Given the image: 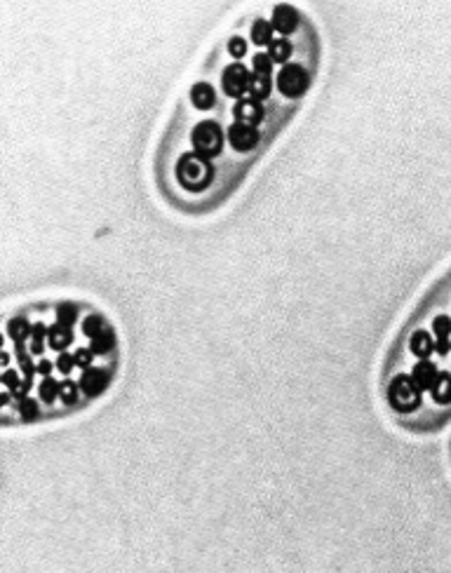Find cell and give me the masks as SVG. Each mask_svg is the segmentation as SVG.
<instances>
[{"label": "cell", "instance_id": "4", "mask_svg": "<svg viewBox=\"0 0 451 573\" xmlns=\"http://www.w3.org/2000/svg\"><path fill=\"white\" fill-rule=\"evenodd\" d=\"M308 85H311L308 73L304 66H299V64H287V66H282V71L277 73V87H280V92L289 99H299L308 89Z\"/></svg>", "mask_w": 451, "mask_h": 573}, {"label": "cell", "instance_id": "16", "mask_svg": "<svg viewBox=\"0 0 451 573\" xmlns=\"http://www.w3.org/2000/svg\"><path fill=\"white\" fill-rule=\"evenodd\" d=\"M273 24L270 21H266V19H257L254 21V26H252V40L257 45H270L273 43Z\"/></svg>", "mask_w": 451, "mask_h": 573}, {"label": "cell", "instance_id": "8", "mask_svg": "<svg viewBox=\"0 0 451 573\" xmlns=\"http://www.w3.org/2000/svg\"><path fill=\"white\" fill-rule=\"evenodd\" d=\"M273 28L280 33H292L296 28V24H299V15H296V10L292 5H277L275 12H273Z\"/></svg>", "mask_w": 451, "mask_h": 573}, {"label": "cell", "instance_id": "28", "mask_svg": "<svg viewBox=\"0 0 451 573\" xmlns=\"http://www.w3.org/2000/svg\"><path fill=\"white\" fill-rule=\"evenodd\" d=\"M21 414L26 416V419H33V416L38 414V404L31 402V399H26V402H21Z\"/></svg>", "mask_w": 451, "mask_h": 573}, {"label": "cell", "instance_id": "2", "mask_svg": "<svg viewBox=\"0 0 451 573\" xmlns=\"http://www.w3.org/2000/svg\"><path fill=\"white\" fill-rule=\"evenodd\" d=\"M388 402H390V407L395 411H400V414H409V411L418 409L421 388L414 383L412 376H405V374L395 376L388 385Z\"/></svg>", "mask_w": 451, "mask_h": 573}, {"label": "cell", "instance_id": "18", "mask_svg": "<svg viewBox=\"0 0 451 573\" xmlns=\"http://www.w3.org/2000/svg\"><path fill=\"white\" fill-rule=\"evenodd\" d=\"M268 57L273 59V62H277V64H282V62H287L289 57H292V43L289 40H273V43L268 45Z\"/></svg>", "mask_w": 451, "mask_h": 573}, {"label": "cell", "instance_id": "29", "mask_svg": "<svg viewBox=\"0 0 451 573\" xmlns=\"http://www.w3.org/2000/svg\"><path fill=\"white\" fill-rule=\"evenodd\" d=\"M75 364V357H71V355H62L59 357V362H57V367L62 369V372H68L71 367Z\"/></svg>", "mask_w": 451, "mask_h": 573}, {"label": "cell", "instance_id": "27", "mask_svg": "<svg viewBox=\"0 0 451 573\" xmlns=\"http://www.w3.org/2000/svg\"><path fill=\"white\" fill-rule=\"evenodd\" d=\"M31 334H33V348L40 350V343H43V338H45V325H35Z\"/></svg>", "mask_w": 451, "mask_h": 573}, {"label": "cell", "instance_id": "26", "mask_svg": "<svg viewBox=\"0 0 451 573\" xmlns=\"http://www.w3.org/2000/svg\"><path fill=\"white\" fill-rule=\"evenodd\" d=\"M228 52L233 57H245V52H247V43H245V38H230V43H228Z\"/></svg>", "mask_w": 451, "mask_h": 573}, {"label": "cell", "instance_id": "20", "mask_svg": "<svg viewBox=\"0 0 451 573\" xmlns=\"http://www.w3.org/2000/svg\"><path fill=\"white\" fill-rule=\"evenodd\" d=\"M75 318H78V310H75L73 303H62V306L57 308V320H59V325L71 327V325L75 322Z\"/></svg>", "mask_w": 451, "mask_h": 573}, {"label": "cell", "instance_id": "3", "mask_svg": "<svg viewBox=\"0 0 451 573\" xmlns=\"http://www.w3.org/2000/svg\"><path fill=\"white\" fill-rule=\"evenodd\" d=\"M191 141H193L195 153L210 160V158H214V155L221 153L223 132H221V127H219L217 122L207 120V122L195 125V129H193V134H191Z\"/></svg>", "mask_w": 451, "mask_h": 573}, {"label": "cell", "instance_id": "15", "mask_svg": "<svg viewBox=\"0 0 451 573\" xmlns=\"http://www.w3.org/2000/svg\"><path fill=\"white\" fill-rule=\"evenodd\" d=\"M47 336H50V345L52 348H66V345L73 341V334H71L68 327H64V325H55V327H50L47 329Z\"/></svg>", "mask_w": 451, "mask_h": 573}, {"label": "cell", "instance_id": "14", "mask_svg": "<svg viewBox=\"0 0 451 573\" xmlns=\"http://www.w3.org/2000/svg\"><path fill=\"white\" fill-rule=\"evenodd\" d=\"M432 399L437 404H449L451 402V374H440L432 385Z\"/></svg>", "mask_w": 451, "mask_h": 573}, {"label": "cell", "instance_id": "1", "mask_svg": "<svg viewBox=\"0 0 451 573\" xmlns=\"http://www.w3.org/2000/svg\"><path fill=\"white\" fill-rule=\"evenodd\" d=\"M212 174H214L212 163L198 153H183L179 163H176V179L186 190L198 193V190L207 188V183L212 181Z\"/></svg>", "mask_w": 451, "mask_h": 573}, {"label": "cell", "instance_id": "11", "mask_svg": "<svg viewBox=\"0 0 451 573\" xmlns=\"http://www.w3.org/2000/svg\"><path fill=\"white\" fill-rule=\"evenodd\" d=\"M432 334H435V345L440 353H447L451 348V320L447 315L432 320Z\"/></svg>", "mask_w": 451, "mask_h": 573}, {"label": "cell", "instance_id": "10", "mask_svg": "<svg viewBox=\"0 0 451 573\" xmlns=\"http://www.w3.org/2000/svg\"><path fill=\"white\" fill-rule=\"evenodd\" d=\"M106 385H109V376H106V372H102V369H87V372L82 374V379H80V388L90 397L99 395Z\"/></svg>", "mask_w": 451, "mask_h": 573}, {"label": "cell", "instance_id": "13", "mask_svg": "<svg viewBox=\"0 0 451 573\" xmlns=\"http://www.w3.org/2000/svg\"><path fill=\"white\" fill-rule=\"evenodd\" d=\"M191 101L195 104V109H212L214 106V89H212L207 82H198V85H193L191 89Z\"/></svg>", "mask_w": 451, "mask_h": 573}, {"label": "cell", "instance_id": "22", "mask_svg": "<svg viewBox=\"0 0 451 573\" xmlns=\"http://www.w3.org/2000/svg\"><path fill=\"white\" fill-rule=\"evenodd\" d=\"M82 329H85V334L87 336H99V334H102L106 327H104V320L99 318V315H90V318L85 320V325H82Z\"/></svg>", "mask_w": 451, "mask_h": 573}, {"label": "cell", "instance_id": "24", "mask_svg": "<svg viewBox=\"0 0 451 573\" xmlns=\"http://www.w3.org/2000/svg\"><path fill=\"white\" fill-rule=\"evenodd\" d=\"M59 397H62L66 404H75V399H78V388H75V383H71V381H64V383L59 385Z\"/></svg>", "mask_w": 451, "mask_h": 573}, {"label": "cell", "instance_id": "7", "mask_svg": "<svg viewBox=\"0 0 451 573\" xmlns=\"http://www.w3.org/2000/svg\"><path fill=\"white\" fill-rule=\"evenodd\" d=\"M235 118H237V122H242V125H252V127H257V125L264 120V106L259 104L257 99H252V97H242V99H237V104H235Z\"/></svg>", "mask_w": 451, "mask_h": 573}, {"label": "cell", "instance_id": "17", "mask_svg": "<svg viewBox=\"0 0 451 573\" xmlns=\"http://www.w3.org/2000/svg\"><path fill=\"white\" fill-rule=\"evenodd\" d=\"M247 92H249V97L257 99V101L266 99L270 94V78L254 73L252 80H249V89H247Z\"/></svg>", "mask_w": 451, "mask_h": 573}, {"label": "cell", "instance_id": "25", "mask_svg": "<svg viewBox=\"0 0 451 573\" xmlns=\"http://www.w3.org/2000/svg\"><path fill=\"white\" fill-rule=\"evenodd\" d=\"M59 385L62 383H55V381H43V385H40V397L45 399V402H52L57 395H59Z\"/></svg>", "mask_w": 451, "mask_h": 573}, {"label": "cell", "instance_id": "23", "mask_svg": "<svg viewBox=\"0 0 451 573\" xmlns=\"http://www.w3.org/2000/svg\"><path fill=\"white\" fill-rule=\"evenodd\" d=\"M273 71V59L268 55H257L254 57V73L268 78Z\"/></svg>", "mask_w": 451, "mask_h": 573}, {"label": "cell", "instance_id": "19", "mask_svg": "<svg viewBox=\"0 0 451 573\" xmlns=\"http://www.w3.org/2000/svg\"><path fill=\"white\" fill-rule=\"evenodd\" d=\"M113 348V331L106 327V329L99 334V336H94L92 338V353H109V350Z\"/></svg>", "mask_w": 451, "mask_h": 573}, {"label": "cell", "instance_id": "6", "mask_svg": "<svg viewBox=\"0 0 451 573\" xmlns=\"http://www.w3.org/2000/svg\"><path fill=\"white\" fill-rule=\"evenodd\" d=\"M228 141H230V146H233L235 151L247 153V151H252V148L259 146V132H257V127H252V125L235 122V125H230L228 127Z\"/></svg>", "mask_w": 451, "mask_h": 573}, {"label": "cell", "instance_id": "9", "mask_svg": "<svg viewBox=\"0 0 451 573\" xmlns=\"http://www.w3.org/2000/svg\"><path fill=\"white\" fill-rule=\"evenodd\" d=\"M437 376H440V374H437V367L432 362H428V360H421L416 367H414V372H412L414 383H416L421 390H432Z\"/></svg>", "mask_w": 451, "mask_h": 573}, {"label": "cell", "instance_id": "5", "mask_svg": "<svg viewBox=\"0 0 451 573\" xmlns=\"http://www.w3.org/2000/svg\"><path fill=\"white\" fill-rule=\"evenodd\" d=\"M249 80H252L249 71H247L245 66H240V64H233V66L226 69L223 75H221L223 92L228 94V97L242 99V94H245L247 89H249Z\"/></svg>", "mask_w": 451, "mask_h": 573}, {"label": "cell", "instance_id": "21", "mask_svg": "<svg viewBox=\"0 0 451 573\" xmlns=\"http://www.w3.org/2000/svg\"><path fill=\"white\" fill-rule=\"evenodd\" d=\"M31 331H33V327H28L26 320L15 318V320L10 322V334H12V338H15V341H21V338H26Z\"/></svg>", "mask_w": 451, "mask_h": 573}, {"label": "cell", "instance_id": "12", "mask_svg": "<svg viewBox=\"0 0 451 573\" xmlns=\"http://www.w3.org/2000/svg\"><path fill=\"white\" fill-rule=\"evenodd\" d=\"M435 348L437 345H435V341H432V336L428 331H416V334H412V338H409V350H412L416 357H421V360L430 357Z\"/></svg>", "mask_w": 451, "mask_h": 573}]
</instances>
